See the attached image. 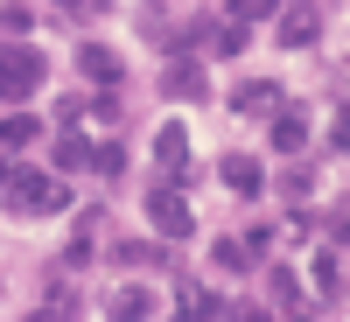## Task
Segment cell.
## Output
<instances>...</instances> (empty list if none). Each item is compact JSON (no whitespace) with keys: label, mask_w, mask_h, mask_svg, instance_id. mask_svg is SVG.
<instances>
[{"label":"cell","mask_w":350,"mask_h":322,"mask_svg":"<svg viewBox=\"0 0 350 322\" xmlns=\"http://www.w3.org/2000/svg\"><path fill=\"white\" fill-rule=\"evenodd\" d=\"M0 203L14 217H56V211H70V183L56 168H14V183L0 189Z\"/></svg>","instance_id":"obj_1"},{"label":"cell","mask_w":350,"mask_h":322,"mask_svg":"<svg viewBox=\"0 0 350 322\" xmlns=\"http://www.w3.org/2000/svg\"><path fill=\"white\" fill-rule=\"evenodd\" d=\"M42 77H49V56L36 42H0V105L42 92Z\"/></svg>","instance_id":"obj_2"},{"label":"cell","mask_w":350,"mask_h":322,"mask_svg":"<svg viewBox=\"0 0 350 322\" xmlns=\"http://www.w3.org/2000/svg\"><path fill=\"white\" fill-rule=\"evenodd\" d=\"M273 42L280 49H315L323 42V0H287L273 14Z\"/></svg>","instance_id":"obj_3"},{"label":"cell","mask_w":350,"mask_h":322,"mask_svg":"<svg viewBox=\"0 0 350 322\" xmlns=\"http://www.w3.org/2000/svg\"><path fill=\"white\" fill-rule=\"evenodd\" d=\"M148 224H154V239H168V245H183L189 231H196V217H189V203H183V189H148Z\"/></svg>","instance_id":"obj_4"},{"label":"cell","mask_w":350,"mask_h":322,"mask_svg":"<svg viewBox=\"0 0 350 322\" xmlns=\"http://www.w3.org/2000/svg\"><path fill=\"white\" fill-rule=\"evenodd\" d=\"M161 98H183V105L211 98V70H203V56H168V64H161Z\"/></svg>","instance_id":"obj_5"},{"label":"cell","mask_w":350,"mask_h":322,"mask_svg":"<svg viewBox=\"0 0 350 322\" xmlns=\"http://www.w3.org/2000/svg\"><path fill=\"white\" fill-rule=\"evenodd\" d=\"M105 315H112V322H148V315H161V295H154V287H140V280H126V287H112Z\"/></svg>","instance_id":"obj_6"},{"label":"cell","mask_w":350,"mask_h":322,"mask_svg":"<svg viewBox=\"0 0 350 322\" xmlns=\"http://www.w3.org/2000/svg\"><path fill=\"white\" fill-rule=\"evenodd\" d=\"M267 140H273V155H301V140H308V112H301V105H273Z\"/></svg>","instance_id":"obj_7"},{"label":"cell","mask_w":350,"mask_h":322,"mask_svg":"<svg viewBox=\"0 0 350 322\" xmlns=\"http://www.w3.org/2000/svg\"><path fill=\"white\" fill-rule=\"evenodd\" d=\"M224 308H231V301L217 295V287H203V280H189V273H175V315H189V322H196V315H224Z\"/></svg>","instance_id":"obj_8"},{"label":"cell","mask_w":350,"mask_h":322,"mask_svg":"<svg viewBox=\"0 0 350 322\" xmlns=\"http://www.w3.org/2000/svg\"><path fill=\"white\" fill-rule=\"evenodd\" d=\"M273 105H280V84L273 77H245L239 92L224 98V112H245V120H259V112H273Z\"/></svg>","instance_id":"obj_9"},{"label":"cell","mask_w":350,"mask_h":322,"mask_svg":"<svg viewBox=\"0 0 350 322\" xmlns=\"http://www.w3.org/2000/svg\"><path fill=\"white\" fill-rule=\"evenodd\" d=\"M77 70L92 77V84H120L126 77V56H112L105 42H77Z\"/></svg>","instance_id":"obj_10"},{"label":"cell","mask_w":350,"mask_h":322,"mask_svg":"<svg viewBox=\"0 0 350 322\" xmlns=\"http://www.w3.org/2000/svg\"><path fill=\"white\" fill-rule=\"evenodd\" d=\"M259 280H267V308H280V315H301V308H308V301H301V280H295V267H267Z\"/></svg>","instance_id":"obj_11"},{"label":"cell","mask_w":350,"mask_h":322,"mask_svg":"<svg viewBox=\"0 0 350 322\" xmlns=\"http://www.w3.org/2000/svg\"><path fill=\"white\" fill-rule=\"evenodd\" d=\"M217 168H224V189L231 196H259V189H267V168H259L252 155H224Z\"/></svg>","instance_id":"obj_12"},{"label":"cell","mask_w":350,"mask_h":322,"mask_svg":"<svg viewBox=\"0 0 350 322\" xmlns=\"http://www.w3.org/2000/svg\"><path fill=\"white\" fill-rule=\"evenodd\" d=\"M112 267H168V273H175V259H168V239H161V245H148V239H120V245H112Z\"/></svg>","instance_id":"obj_13"},{"label":"cell","mask_w":350,"mask_h":322,"mask_svg":"<svg viewBox=\"0 0 350 322\" xmlns=\"http://www.w3.org/2000/svg\"><path fill=\"white\" fill-rule=\"evenodd\" d=\"M315 295L343 301V245H329V239H323V252H315Z\"/></svg>","instance_id":"obj_14"},{"label":"cell","mask_w":350,"mask_h":322,"mask_svg":"<svg viewBox=\"0 0 350 322\" xmlns=\"http://www.w3.org/2000/svg\"><path fill=\"white\" fill-rule=\"evenodd\" d=\"M154 161H161L168 175H175V168H189V126H183V120H168V126L154 133Z\"/></svg>","instance_id":"obj_15"},{"label":"cell","mask_w":350,"mask_h":322,"mask_svg":"<svg viewBox=\"0 0 350 322\" xmlns=\"http://www.w3.org/2000/svg\"><path fill=\"white\" fill-rule=\"evenodd\" d=\"M211 267H217L224 280H245V273H252V252H245L239 239H217V245H211Z\"/></svg>","instance_id":"obj_16"},{"label":"cell","mask_w":350,"mask_h":322,"mask_svg":"<svg viewBox=\"0 0 350 322\" xmlns=\"http://www.w3.org/2000/svg\"><path fill=\"white\" fill-rule=\"evenodd\" d=\"M28 140H42V120L36 112H8L0 120V148H28Z\"/></svg>","instance_id":"obj_17"},{"label":"cell","mask_w":350,"mask_h":322,"mask_svg":"<svg viewBox=\"0 0 350 322\" xmlns=\"http://www.w3.org/2000/svg\"><path fill=\"white\" fill-rule=\"evenodd\" d=\"M287 8V0H224V21H239V28H252V21H273Z\"/></svg>","instance_id":"obj_18"},{"label":"cell","mask_w":350,"mask_h":322,"mask_svg":"<svg viewBox=\"0 0 350 322\" xmlns=\"http://www.w3.org/2000/svg\"><path fill=\"white\" fill-rule=\"evenodd\" d=\"M36 315H77V287H70V273L42 287V301H36Z\"/></svg>","instance_id":"obj_19"},{"label":"cell","mask_w":350,"mask_h":322,"mask_svg":"<svg viewBox=\"0 0 350 322\" xmlns=\"http://www.w3.org/2000/svg\"><path fill=\"white\" fill-rule=\"evenodd\" d=\"M245 42H252V28H239V21L211 28V56H245Z\"/></svg>","instance_id":"obj_20"},{"label":"cell","mask_w":350,"mask_h":322,"mask_svg":"<svg viewBox=\"0 0 350 322\" xmlns=\"http://www.w3.org/2000/svg\"><path fill=\"white\" fill-rule=\"evenodd\" d=\"M64 168H92V140H84V133L56 140V175H64Z\"/></svg>","instance_id":"obj_21"},{"label":"cell","mask_w":350,"mask_h":322,"mask_svg":"<svg viewBox=\"0 0 350 322\" xmlns=\"http://www.w3.org/2000/svg\"><path fill=\"white\" fill-rule=\"evenodd\" d=\"M133 28H140L148 42H168V14H161V0H140V8H133Z\"/></svg>","instance_id":"obj_22"},{"label":"cell","mask_w":350,"mask_h":322,"mask_svg":"<svg viewBox=\"0 0 350 322\" xmlns=\"http://www.w3.org/2000/svg\"><path fill=\"white\" fill-rule=\"evenodd\" d=\"M315 231H323L329 245H343V239H350V203L336 196V203H329V217H315Z\"/></svg>","instance_id":"obj_23"},{"label":"cell","mask_w":350,"mask_h":322,"mask_svg":"<svg viewBox=\"0 0 350 322\" xmlns=\"http://www.w3.org/2000/svg\"><path fill=\"white\" fill-rule=\"evenodd\" d=\"M92 168L120 183V168H126V148H120V140H105V148H92Z\"/></svg>","instance_id":"obj_24"},{"label":"cell","mask_w":350,"mask_h":322,"mask_svg":"<svg viewBox=\"0 0 350 322\" xmlns=\"http://www.w3.org/2000/svg\"><path fill=\"white\" fill-rule=\"evenodd\" d=\"M77 120H92V105H84L77 92H64V98H56V126H64V133H70Z\"/></svg>","instance_id":"obj_25"},{"label":"cell","mask_w":350,"mask_h":322,"mask_svg":"<svg viewBox=\"0 0 350 322\" xmlns=\"http://www.w3.org/2000/svg\"><path fill=\"white\" fill-rule=\"evenodd\" d=\"M0 28H8V36H28V28H36V8H21V0H8V8H0Z\"/></svg>","instance_id":"obj_26"},{"label":"cell","mask_w":350,"mask_h":322,"mask_svg":"<svg viewBox=\"0 0 350 322\" xmlns=\"http://www.w3.org/2000/svg\"><path fill=\"white\" fill-rule=\"evenodd\" d=\"M239 245L252 252V267H259V259L273 252V224H245V239H239Z\"/></svg>","instance_id":"obj_27"},{"label":"cell","mask_w":350,"mask_h":322,"mask_svg":"<svg viewBox=\"0 0 350 322\" xmlns=\"http://www.w3.org/2000/svg\"><path fill=\"white\" fill-rule=\"evenodd\" d=\"M56 8H64V14H70V21H98V14H105V8H112V0H56Z\"/></svg>","instance_id":"obj_28"},{"label":"cell","mask_w":350,"mask_h":322,"mask_svg":"<svg viewBox=\"0 0 350 322\" xmlns=\"http://www.w3.org/2000/svg\"><path fill=\"white\" fill-rule=\"evenodd\" d=\"M280 189H287V196H308V189H315V168H280Z\"/></svg>","instance_id":"obj_29"},{"label":"cell","mask_w":350,"mask_h":322,"mask_svg":"<svg viewBox=\"0 0 350 322\" xmlns=\"http://www.w3.org/2000/svg\"><path fill=\"white\" fill-rule=\"evenodd\" d=\"M343 148H350V120H343V105H336V120H329V161H343Z\"/></svg>","instance_id":"obj_30"},{"label":"cell","mask_w":350,"mask_h":322,"mask_svg":"<svg viewBox=\"0 0 350 322\" xmlns=\"http://www.w3.org/2000/svg\"><path fill=\"white\" fill-rule=\"evenodd\" d=\"M280 231H287V239H315V217H308V211H287Z\"/></svg>","instance_id":"obj_31"},{"label":"cell","mask_w":350,"mask_h":322,"mask_svg":"<svg viewBox=\"0 0 350 322\" xmlns=\"http://www.w3.org/2000/svg\"><path fill=\"white\" fill-rule=\"evenodd\" d=\"M8 183H14V161H8V155H0V189H8Z\"/></svg>","instance_id":"obj_32"}]
</instances>
